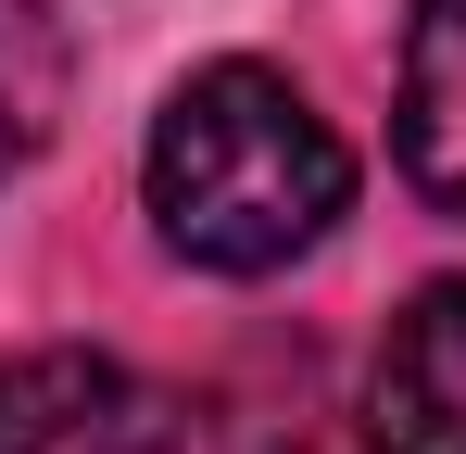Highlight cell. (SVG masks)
<instances>
[{
	"instance_id": "1",
	"label": "cell",
	"mask_w": 466,
	"mask_h": 454,
	"mask_svg": "<svg viewBox=\"0 0 466 454\" xmlns=\"http://www.w3.org/2000/svg\"><path fill=\"white\" fill-rule=\"evenodd\" d=\"M139 190H152V227H164L177 265H202V278H278V265H303L315 240L353 215V151H340V127L278 64L228 51V64L164 88Z\"/></svg>"
},
{
	"instance_id": "2",
	"label": "cell",
	"mask_w": 466,
	"mask_h": 454,
	"mask_svg": "<svg viewBox=\"0 0 466 454\" xmlns=\"http://www.w3.org/2000/svg\"><path fill=\"white\" fill-rule=\"evenodd\" d=\"M0 454H189V404L127 354L38 341L0 354Z\"/></svg>"
},
{
	"instance_id": "3",
	"label": "cell",
	"mask_w": 466,
	"mask_h": 454,
	"mask_svg": "<svg viewBox=\"0 0 466 454\" xmlns=\"http://www.w3.org/2000/svg\"><path fill=\"white\" fill-rule=\"evenodd\" d=\"M366 442L379 454H466V291H416L366 366Z\"/></svg>"
},
{
	"instance_id": "4",
	"label": "cell",
	"mask_w": 466,
	"mask_h": 454,
	"mask_svg": "<svg viewBox=\"0 0 466 454\" xmlns=\"http://www.w3.org/2000/svg\"><path fill=\"white\" fill-rule=\"evenodd\" d=\"M390 151L429 215L466 227V0L403 13V88H390Z\"/></svg>"
},
{
	"instance_id": "5",
	"label": "cell",
	"mask_w": 466,
	"mask_h": 454,
	"mask_svg": "<svg viewBox=\"0 0 466 454\" xmlns=\"http://www.w3.org/2000/svg\"><path fill=\"white\" fill-rule=\"evenodd\" d=\"M76 101V26L51 0H0V177H25Z\"/></svg>"
}]
</instances>
